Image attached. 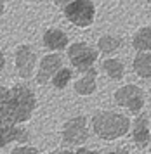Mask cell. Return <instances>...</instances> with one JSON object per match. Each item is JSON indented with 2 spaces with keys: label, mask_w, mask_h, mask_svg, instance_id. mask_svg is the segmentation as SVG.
<instances>
[{
  "label": "cell",
  "mask_w": 151,
  "mask_h": 154,
  "mask_svg": "<svg viewBox=\"0 0 151 154\" xmlns=\"http://www.w3.org/2000/svg\"><path fill=\"white\" fill-rule=\"evenodd\" d=\"M63 14L69 24L75 28H90L96 21V4L94 0H73L63 7Z\"/></svg>",
  "instance_id": "cell-3"
},
{
  "label": "cell",
  "mask_w": 151,
  "mask_h": 154,
  "mask_svg": "<svg viewBox=\"0 0 151 154\" xmlns=\"http://www.w3.org/2000/svg\"><path fill=\"white\" fill-rule=\"evenodd\" d=\"M75 154H99L97 151H94V149H89V147H83L80 146L78 149H76V152Z\"/></svg>",
  "instance_id": "cell-20"
},
{
  "label": "cell",
  "mask_w": 151,
  "mask_h": 154,
  "mask_svg": "<svg viewBox=\"0 0 151 154\" xmlns=\"http://www.w3.org/2000/svg\"><path fill=\"white\" fill-rule=\"evenodd\" d=\"M113 100H115L117 106L130 111L132 114H139L144 109L146 94L139 85L127 83L124 87H118L117 90L113 92Z\"/></svg>",
  "instance_id": "cell-5"
},
{
  "label": "cell",
  "mask_w": 151,
  "mask_h": 154,
  "mask_svg": "<svg viewBox=\"0 0 151 154\" xmlns=\"http://www.w3.org/2000/svg\"><path fill=\"white\" fill-rule=\"evenodd\" d=\"M115 152H117V154H130V151H129L127 147H120V149H117Z\"/></svg>",
  "instance_id": "cell-24"
},
{
  "label": "cell",
  "mask_w": 151,
  "mask_h": 154,
  "mask_svg": "<svg viewBox=\"0 0 151 154\" xmlns=\"http://www.w3.org/2000/svg\"><path fill=\"white\" fill-rule=\"evenodd\" d=\"M42 43L49 52H54V54H61L63 50L68 49L69 45V36L64 29L57 28V26H50L43 31L42 35Z\"/></svg>",
  "instance_id": "cell-10"
},
{
  "label": "cell",
  "mask_w": 151,
  "mask_h": 154,
  "mask_svg": "<svg viewBox=\"0 0 151 154\" xmlns=\"http://www.w3.org/2000/svg\"><path fill=\"white\" fill-rule=\"evenodd\" d=\"M37 64H38V57H37L35 49L30 43H19L14 50V69L18 73V76L23 80L33 76Z\"/></svg>",
  "instance_id": "cell-6"
},
{
  "label": "cell",
  "mask_w": 151,
  "mask_h": 154,
  "mask_svg": "<svg viewBox=\"0 0 151 154\" xmlns=\"http://www.w3.org/2000/svg\"><path fill=\"white\" fill-rule=\"evenodd\" d=\"M66 57L71 64V69H75L76 73H85L87 69L96 66L97 59H99V52L94 45L80 40V42H73L68 45Z\"/></svg>",
  "instance_id": "cell-4"
},
{
  "label": "cell",
  "mask_w": 151,
  "mask_h": 154,
  "mask_svg": "<svg viewBox=\"0 0 151 154\" xmlns=\"http://www.w3.org/2000/svg\"><path fill=\"white\" fill-rule=\"evenodd\" d=\"M9 97V87H5L4 83H0V104H4Z\"/></svg>",
  "instance_id": "cell-19"
},
{
  "label": "cell",
  "mask_w": 151,
  "mask_h": 154,
  "mask_svg": "<svg viewBox=\"0 0 151 154\" xmlns=\"http://www.w3.org/2000/svg\"><path fill=\"white\" fill-rule=\"evenodd\" d=\"M30 132L23 126H0V147H5L11 142H28Z\"/></svg>",
  "instance_id": "cell-13"
},
{
  "label": "cell",
  "mask_w": 151,
  "mask_h": 154,
  "mask_svg": "<svg viewBox=\"0 0 151 154\" xmlns=\"http://www.w3.org/2000/svg\"><path fill=\"white\" fill-rule=\"evenodd\" d=\"M4 14H5V2L0 0V17H2Z\"/></svg>",
  "instance_id": "cell-25"
},
{
  "label": "cell",
  "mask_w": 151,
  "mask_h": 154,
  "mask_svg": "<svg viewBox=\"0 0 151 154\" xmlns=\"http://www.w3.org/2000/svg\"><path fill=\"white\" fill-rule=\"evenodd\" d=\"M49 154H75V152L66 151V149H59V151H52V152H49Z\"/></svg>",
  "instance_id": "cell-23"
},
{
  "label": "cell",
  "mask_w": 151,
  "mask_h": 154,
  "mask_svg": "<svg viewBox=\"0 0 151 154\" xmlns=\"http://www.w3.org/2000/svg\"><path fill=\"white\" fill-rule=\"evenodd\" d=\"M54 5H59V7H64L66 4H69V2H73V0H50Z\"/></svg>",
  "instance_id": "cell-22"
},
{
  "label": "cell",
  "mask_w": 151,
  "mask_h": 154,
  "mask_svg": "<svg viewBox=\"0 0 151 154\" xmlns=\"http://www.w3.org/2000/svg\"><path fill=\"white\" fill-rule=\"evenodd\" d=\"M71 80H73V69H71V68H66V66H63L61 69L52 76L50 83H52V87H54L56 90H64V88L71 83Z\"/></svg>",
  "instance_id": "cell-17"
},
{
  "label": "cell",
  "mask_w": 151,
  "mask_h": 154,
  "mask_svg": "<svg viewBox=\"0 0 151 154\" xmlns=\"http://www.w3.org/2000/svg\"><path fill=\"white\" fill-rule=\"evenodd\" d=\"M104 154H117L115 151H108V152H104Z\"/></svg>",
  "instance_id": "cell-26"
},
{
  "label": "cell",
  "mask_w": 151,
  "mask_h": 154,
  "mask_svg": "<svg viewBox=\"0 0 151 154\" xmlns=\"http://www.w3.org/2000/svg\"><path fill=\"white\" fill-rule=\"evenodd\" d=\"M146 2H148V4H149V5H151V0H146Z\"/></svg>",
  "instance_id": "cell-27"
},
{
  "label": "cell",
  "mask_w": 151,
  "mask_h": 154,
  "mask_svg": "<svg viewBox=\"0 0 151 154\" xmlns=\"http://www.w3.org/2000/svg\"><path fill=\"white\" fill-rule=\"evenodd\" d=\"M144 154H146V152H144Z\"/></svg>",
  "instance_id": "cell-28"
},
{
  "label": "cell",
  "mask_w": 151,
  "mask_h": 154,
  "mask_svg": "<svg viewBox=\"0 0 151 154\" xmlns=\"http://www.w3.org/2000/svg\"><path fill=\"white\" fill-rule=\"evenodd\" d=\"M130 130H132V140L137 149H146L151 144V128H149V118L144 112L136 114L134 121H130Z\"/></svg>",
  "instance_id": "cell-9"
},
{
  "label": "cell",
  "mask_w": 151,
  "mask_h": 154,
  "mask_svg": "<svg viewBox=\"0 0 151 154\" xmlns=\"http://www.w3.org/2000/svg\"><path fill=\"white\" fill-rule=\"evenodd\" d=\"M122 45H124L122 36L106 33V35H101L99 38H97L96 49H97V52H99V54H103V56L113 57V54H117L118 50L122 49Z\"/></svg>",
  "instance_id": "cell-12"
},
{
  "label": "cell",
  "mask_w": 151,
  "mask_h": 154,
  "mask_svg": "<svg viewBox=\"0 0 151 154\" xmlns=\"http://www.w3.org/2000/svg\"><path fill=\"white\" fill-rule=\"evenodd\" d=\"M132 69L143 80L151 78V52H136L132 59Z\"/></svg>",
  "instance_id": "cell-15"
},
{
  "label": "cell",
  "mask_w": 151,
  "mask_h": 154,
  "mask_svg": "<svg viewBox=\"0 0 151 154\" xmlns=\"http://www.w3.org/2000/svg\"><path fill=\"white\" fill-rule=\"evenodd\" d=\"M101 69L111 82H120L125 76V64L118 57H106L101 63Z\"/></svg>",
  "instance_id": "cell-14"
},
{
  "label": "cell",
  "mask_w": 151,
  "mask_h": 154,
  "mask_svg": "<svg viewBox=\"0 0 151 154\" xmlns=\"http://www.w3.org/2000/svg\"><path fill=\"white\" fill-rule=\"evenodd\" d=\"M37 109V95L26 85L9 87V97L0 104V126H16L26 123Z\"/></svg>",
  "instance_id": "cell-1"
},
{
  "label": "cell",
  "mask_w": 151,
  "mask_h": 154,
  "mask_svg": "<svg viewBox=\"0 0 151 154\" xmlns=\"http://www.w3.org/2000/svg\"><path fill=\"white\" fill-rule=\"evenodd\" d=\"M132 49L136 52H151V24L141 26L132 36Z\"/></svg>",
  "instance_id": "cell-16"
},
{
  "label": "cell",
  "mask_w": 151,
  "mask_h": 154,
  "mask_svg": "<svg viewBox=\"0 0 151 154\" xmlns=\"http://www.w3.org/2000/svg\"><path fill=\"white\" fill-rule=\"evenodd\" d=\"M63 68V56L61 54H54V52H49L45 56L38 59L37 64V69H35V82L38 85H47L50 83V80L57 71Z\"/></svg>",
  "instance_id": "cell-8"
},
{
  "label": "cell",
  "mask_w": 151,
  "mask_h": 154,
  "mask_svg": "<svg viewBox=\"0 0 151 154\" xmlns=\"http://www.w3.org/2000/svg\"><path fill=\"white\" fill-rule=\"evenodd\" d=\"M11 154H40V152H38V149H35L31 146H18L12 149Z\"/></svg>",
  "instance_id": "cell-18"
},
{
  "label": "cell",
  "mask_w": 151,
  "mask_h": 154,
  "mask_svg": "<svg viewBox=\"0 0 151 154\" xmlns=\"http://www.w3.org/2000/svg\"><path fill=\"white\" fill-rule=\"evenodd\" d=\"M5 63H7V61H5V54L0 50V73L5 69Z\"/></svg>",
  "instance_id": "cell-21"
},
{
  "label": "cell",
  "mask_w": 151,
  "mask_h": 154,
  "mask_svg": "<svg viewBox=\"0 0 151 154\" xmlns=\"http://www.w3.org/2000/svg\"><path fill=\"white\" fill-rule=\"evenodd\" d=\"M63 142L68 146H82L89 139V121L83 114L69 118L63 125Z\"/></svg>",
  "instance_id": "cell-7"
},
{
  "label": "cell",
  "mask_w": 151,
  "mask_h": 154,
  "mask_svg": "<svg viewBox=\"0 0 151 154\" xmlns=\"http://www.w3.org/2000/svg\"><path fill=\"white\" fill-rule=\"evenodd\" d=\"M97 69L96 66L87 69L85 73H82L80 76L73 82V90L76 95H82V97H89L92 94H96L97 90Z\"/></svg>",
  "instance_id": "cell-11"
},
{
  "label": "cell",
  "mask_w": 151,
  "mask_h": 154,
  "mask_svg": "<svg viewBox=\"0 0 151 154\" xmlns=\"http://www.w3.org/2000/svg\"><path fill=\"white\" fill-rule=\"evenodd\" d=\"M92 130L99 139L103 140H117L125 137L130 132V118L120 111H97L92 116Z\"/></svg>",
  "instance_id": "cell-2"
}]
</instances>
